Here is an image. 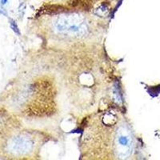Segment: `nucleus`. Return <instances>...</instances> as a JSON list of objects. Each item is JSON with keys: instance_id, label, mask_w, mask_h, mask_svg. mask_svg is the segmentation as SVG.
<instances>
[{"instance_id": "3", "label": "nucleus", "mask_w": 160, "mask_h": 160, "mask_svg": "<svg viewBox=\"0 0 160 160\" xmlns=\"http://www.w3.org/2000/svg\"><path fill=\"white\" fill-rule=\"evenodd\" d=\"M7 2H8V0H1V2H2V5H4V4L7 3Z\"/></svg>"}, {"instance_id": "2", "label": "nucleus", "mask_w": 160, "mask_h": 160, "mask_svg": "<svg viewBox=\"0 0 160 160\" xmlns=\"http://www.w3.org/2000/svg\"><path fill=\"white\" fill-rule=\"evenodd\" d=\"M35 141L28 133H18L7 142V151L14 156L28 155L34 150Z\"/></svg>"}, {"instance_id": "1", "label": "nucleus", "mask_w": 160, "mask_h": 160, "mask_svg": "<svg viewBox=\"0 0 160 160\" xmlns=\"http://www.w3.org/2000/svg\"><path fill=\"white\" fill-rule=\"evenodd\" d=\"M55 31L58 34L82 37L88 33V28L85 22L78 15L61 16L55 22Z\"/></svg>"}]
</instances>
